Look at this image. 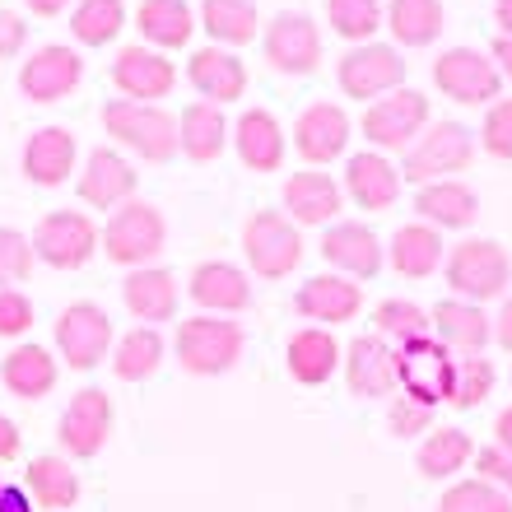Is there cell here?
Returning a JSON list of instances; mask_svg holds the SVG:
<instances>
[{"mask_svg": "<svg viewBox=\"0 0 512 512\" xmlns=\"http://www.w3.org/2000/svg\"><path fill=\"white\" fill-rule=\"evenodd\" d=\"M80 80H84L80 52H70L61 42L38 47V52L24 61V70H19V89H24L33 103H61L66 94H75Z\"/></svg>", "mask_w": 512, "mask_h": 512, "instance_id": "cell-16", "label": "cell"}, {"mask_svg": "<svg viewBox=\"0 0 512 512\" xmlns=\"http://www.w3.org/2000/svg\"><path fill=\"white\" fill-rule=\"evenodd\" d=\"M33 326V303L19 289H0V336H24Z\"/></svg>", "mask_w": 512, "mask_h": 512, "instance_id": "cell-49", "label": "cell"}, {"mask_svg": "<svg viewBox=\"0 0 512 512\" xmlns=\"http://www.w3.org/2000/svg\"><path fill=\"white\" fill-rule=\"evenodd\" d=\"M187 294L196 308H205L210 317H229V312H243L252 303V284L238 266L229 261H201V266L191 270L187 280Z\"/></svg>", "mask_w": 512, "mask_h": 512, "instance_id": "cell-22", "label": "cell"}, {"mask_svg": "<svg viewBox=\"0 0 512 512\" xmlns=\"http://www.w3.org/2000/svg\"><path fill=\"white\" fill-rule=\"evenodd\" d=\"M56 378H61V368H56V359L42 345H14L5 354V364H0V382L19 401H42L56 387Z\"/></svg>", "mask_w": 512, "mask_h": 512, "instance_id": "cell-32", "label": "cell"}, {"mask_svg": "<svg viewBox=\"0 0 512 512\" xmlns=\"http://www.w3.org/2000/svg\"><path fill=\"white\" fill-rule=\"evenodd\" d=\"M350 145V112L340 103H312L294 122V149L308 163H331Z\"/></svg>", "mask_w": 512, "mask_h": 512, "instance_id": "cell-20", "label": "cell"}, {"mask_svg": "<svg viewBox=\"0 0 512 512\" xmlns=\"http://www.w3.org/2000/svg\"><path fill=\"white\" fill-rule=\"evenodd\" d=\"M494 447H503V452L512 457V405L503 410L499 419H494Z\"/></svg>", "mask_w": 512, "mask_h": 512, "instance_id": "cell-54", "label": "cell"}, {"mask_svg": "<svg viewBox=\"0 0 512 512\" xmlns=\"http://www.w3.org/2000/svg\"><path fill=\"white\" fill-rule=\"evenodd\" d=\"M433 84L443 89L452 103H466V108H480V103H494L503 89V75L494 66V56L475 52V47H452L433 61Z\"/></svg>", "mask_w": 512, "mask_h": 512, "instance_id": "cell-9", "label": "cell"}, {"mask_svg": "<svg viewBox=\"0 0 512 512\" xmlns=\"http://www.w3.org/2000/svg\"><path fill=\"white\" fill-rule=\"evenodd\" d=\"M480 145L494 154V159H508L512 163V98L494 103L485 117V131H480Z\"/></svg>", "mask_w": 512, "mask_h": 512, "instance_id": "cell-48", "label": "cell"}, {"mask_svg": "<svg viewBox=\"0 0 512 512\" xmlns=\"http://www.w3.org/2000/svg\"><path fill=\"white\" fill-rule=\"evenodd\" d=\"M24 5H28L33 14H42V19H56V14L66 10L70 0H24Z\"/></svg>", "mask_w": 512, "mask_h": 512, "instance_id": "cell-57", "label": "cell"}, {"mask_svg": "<svg viewBox=\"0 0 512 512\" xmlns=\"http://www.w3.org/2000/svg\"><path fill=\"white\" fill-rule=\"evenodd\" d=\"M233 145H238V159H243L252 173H275L284 163V131L266 108H247L243 117H238Z\"/></svg>", "mask_w": 512, "mask_h": 512, "instance_id": "cell-30", "label": "cell"}, {"mask_svg": "<svg viewBox=\"0 0 512 512\" xmlns=\"http://www.w3.org/2000/svg\"><path fill=\"white\" fill-rule=\"evenodd\" d=\"M340 89H345V98H387L396 94L405 84V61L396 47H387V42H359V47H350V52L340 56Z\"/></svg>", "mask_w": 512, "mask_h": 512, "instance_id": "cell-10", "label": "cell"}, {"mask_svg": "<svg viewBox=\"0 0 512 512\" xmlns=\"http://www.w3.org/2000/svg\"><path fill=\"white\" fill-rule=\"evenodd\" d=\"M243 256L261 280L294 275L298 261H303V238H298L294 219L275 215V210H256L243 224Z\"/></svg>", "mask_w": 512, "mask_h": 512, "instance_id": "cell-7", "label": "cell"}, {"mask_svg": "<svg viewBox=\"0 0 512 512\" xmlns=\"http://www.w3.org/2000/svg\"><path fill=\"white\" fill-rule=\"evenodd\" d=\"M122 298L135 322H145V326L173 322L177 317V280H173V270H163V266L131 270L122 280Z\"/></svg>", "mask_w": 512, "mask_h": 512, "instance_id": "cell-28", "label": "cell"}, {"mask_svg": "<svg viewBox=\"0 0 512 512\" xmlns=\"http://www.w3.org/2000/svg\"><path fill=\"white\" fill-rule=\"evenodd\" d=\"M75 154H80V145L66 126H42L24 145V177L38 187H61L75 173Z\"/></svg>", "mask_w": 512, "mask_h": 512, "instance_id": "cell-26", "label": "cell"}, {"mask_svg": "<svg viewBox=\"0 0 512 512\" xmlns=\"http://www.w3.org/2000/svg\"><path fill=\"white\" fill-rule=\"evenodd\" d=\"M0 512H28L24 494L19 489H0Z\"/></svg>", "mask_w": 512, "mask_h": 512, "instance_id": "cell-58", "label": "cell"}, {"mask_svg": "<svg viewBox=\"0 0 512 512\" xmlns=\"http://www.w3.org/2000/svg\"><path fill=\"white\" fill-rule=\"evenodd\" d=\"M415 215L429 229H471L480 219V196L466 182L447 177V182H429L415 191Z\"/></svg>", "mask_w": 512, "mask_h": 512, "instance_id": "cell-27", "label": "cell"}, {"mask_svg": "<svg viewBox=\"0 0 512 512\" xmlns=\"http://www.w3.org/2000/svg\"><path fill=\"white\" fill-rule=\"evenodd\" d=\"M475 471H480V480L499 485L512 499V457L503 452V447H480V452H475Z\"/></svg>", "mask_w": 512, "mask_h": 512, "instance_id": "cell-50", "label": "cell"}, {"mask_svg": "<svg viewBox=\"0 0 512 512\" xmlns=\"http://www.w3.org/2000/svg\"><path fill=\"white\" fill-rule=\"evenodd\" d=\"M24 38H28L24 19H19L14 10H0V61H10V56L24 47Z\"/></svg>", "mask_w": 512, "mask_h": 512, "instance_id": "cell-51", "label": "cell"}, {"mask_svg": "<svg viewBox=\"0 0 512 512\" xmlns=\"http://www.w3.org/2000/svg\"><path fill=\"white\" fill-rule=\"evenodd\" d=\"M494 396V364L485 354H466L457 359V382H452V405L457 410H475Z\"/></svg>", "mask_w": 512, "mask_h": 512, "instance_id": "cell-44", "label": "cell"}, {"mask_svg": "<svg viewBox=\"0 0 512 512\" xmlns=\"http://www.w3.org/2000/svg\"><path fill=\"white\" fill-rule=\"evenodd\" d=\"M387 424L396 438H415V433H429L433 429V405L415 401V396H396L387 410Z\"/></svg>", "mask_w": 512, "mask_h": 512, "instance_id": "cell-47", "label": "cell"}, {"mask_svg": "<svg viewBox=\"0 0 512 512\" xmlns=\"http://www.w3.org/2000/svg\"><path fill=\"white\" fill-rule=\"evenodd\" d=\"M135 28H140L145 47H154V52H173V47H187L191 42V33H196V14H191L187 0H140Z\"/></svg>", "mask_w": 512, "mask_h": 512, "instance_id": "cell-31", "label": "cell"}, {"mask_svg": "<svg viewBox=\"0 0 512 512\" xmlns=\"http://www.w3.org/2000/svg\"><path fill=\"white\" fill-rule=\"evenodd\" d=\"M33 270V238L19 229H0V284H19Z\"/></svg>", "mask_w": 512, "mask_h": 512, "instance_id": "cell-46", "label": "cell"}, {"mask_svg": "<svg viewBox=\"0 0 512 512\" xmlns=\"http://www.w3.org/2000/svg\"><path fill=\"white\" fill-rule=\"evenodd\" d=\"M112 433V396L103 387H84L70 396L66 415H61V447H66L70 457H98L103 443H108Z\"/></svg>", "mask_w": 512, "mask_h": 512, "instance_id": "cell-14", "label": "cell"}, {"mask_svg": "<svg viewBox=\"0 0 512 512\" xmlns=\"http://www.w3.org/2000/svg\"><path fill=\"white\" fill-rule=\"evenodd\" d=\"M103 126L117 145L140 154L145 163H168L182 154V135H177V117L159 108V103H131V98H112L103 108Z\"/></svg>", "mask_w": 512, "mask_h": 512, "instance_id": "cell-1", "label": "cell"}, {"mask_svg": "<svg viewBox=\"0 0 512 512\" xmlns=\"http://www.w3.org/2000/svg\"><path fill=\"white\" fill-rule=\"evenodd\" d=\"M322 256H326V266L340 270L345 280H373V275L382 270L378 233L368 229V224H354V219H340V224L326 229Z\"/></svg>", "mask_w": 512, "mask_h": 512, "instance_id": "cell-18", "label": "cell"}, {"mask_svg": "<svg viewBox=\"0 0 512 512\" xmlns=\"http://www.w3.org/2000/svg\"><path fill=\"white\" fill-rule=\"evenodd\" d=\"M28 489H33V499L42 508L61 512V508H75V499H80V475H75L70 457H33Z\"/></svg>", "mask_w": 512, "mask_h": 512, "instance_id": "cell-40", "label": "cell"}, {"mask_svg": "<svg viewBox=\"0 0 512 512\" xmlns=\"http://www.w3.org/2000/svg\"><path fill=\"white\" fill-rule=\"evenodd\" d=\"M326 19L340 38H350L359 47V42H373L387 10H382V0H326Z\"/></svg>", "mask_w": 512, "mask_h": 512, "instance_id": "cell-43", "label": "cell"}, {"mask_svg": "<svg viewBox=\"0 0 512 512\" xmlns=\"http://www.w3.org/2000/svg\"><path fill=\"white\" fill-rule=\"evenodd\" d=\"M340 364H345L350 391L364 396V401H378V396H391V391L401 387V378H396V350L382 336H354L345 345Z\"/></svg>", "mask_w": 512, "mask_h": 512, "instance_id": "cell-17", "label": "cell"}, {"mask_svg": "<svg viewBox=\"0 0 512 512\" xmlns=\"http://www.w3.org/2000/svg\"><path fill=\"white\" fill-rule=\"evenodd\" d=\"M387 256L401 280H429L433 270L443 266V233L429 229V224H405V229L391 233Z\"/></svg>", "mask_w": 512, "mask_h": 512, "instance_id": "cell-33", "label": "cell"}, {"mask_svg": "<svg viewBox=\"0 0 512 512\" xmlns=\"http://www.w3.org/2000/svg\"><path fill=\"white\" fill-rule=\"evenodd\" d=\"M494 340H499L503 350H512V298L499 308V317H494Z\"/></svg>", "mask_w": 512, "mask_h": 512, "instance_id": "cell-53", "label": "cell"}, {"mask_svg": "<svg viewBox=\"0 0 512 512\" xmlns=\"http://www.w3.org/2000/svg\"><path fill=\"white\" fill-rule=\"evenodd\" d=\"M177 135H182V154L191 163H215L229 145V122H224V108L215 103H191L177 122Z\"/></svg>", "mask_w": 512, "mask_h": 512, "instance_id": "cell-35", "label": "cell"}, {"mask_svg": "<svg viewBox=\"0 0 512 512\" xmlns=\"http://www.w3.org/2000/svg\"><path fill=\"white\" fill-rule=\"evenodd\" d=\"M98 243H103V252H108L117 266L140 270L163 252V243H168V224H163V215L149 201H126L122 210L108 219V229H103Z\"/></svg>", "mask_w": 512, "mask_h": 512, "instance_id": "cell-6", "label": "cell"}, {"mask_svg": "<svg viewBox=\"0 0 512 512\" xmlns=\"http://www.w3.org/2000/svg\"><path fill=\"white\" fill-rule=\"evenodd\" d=\"M187 80L196 84L201 103H215V108L238 103V98L247 94V66L229 52V47H215V42H210V47H201V52H191Z\"/></svg>", "mask_w": 512, "mask_h": 512, "instance_id": "cell-19", "label": "cell"}, {"mask_svg": "<svg viewBox=\"0 0 512 512\" xmlns=\"http://www.w3.org/2000/svg\"><path fill=\"white\" fill-rule=\"evenodd\" d=\"M466 461H475V443L466 429H438L424 438L419 447V475H429V480H452L457 471H466Z\"/></svg>", "mask_w": 512, "mask_h": 512, "instance_id": "cell-39", "label": "cell"}, {"mask_svg": "<svg viewBox=\"0 0 512 512\" xmlns=\"http://www.w3.org/2000/svg\"><path fill=\"white\" fill-rule=\"evenodd\" d=\"M284 210L294 224H326L345 210V187L331 182L326 173H294L284 182Z\"/></svg>", "mask_w": 512, "mask_h": 512, "instance_id": "cell-29", "label": "cell"}, {"mask_svg": "<svg viewBox=\"0 0 512 512\" xmlns=\"http://www.w3.org/2000/svg\"><path fill=\"white\" fill-rule=\"evenodd\" d=\"M396 378H401V396H415L424 405L452 401V382H457V359L447 354L443 340H415L396 350Z\"/></svg>", "mask_w": 512, "mask_h": 512, "instance_id": "cell-8", "label": "cell"}, {"mask_svg": "<svg viewBox=\"0 0 512 512\" xmlns=\"http://www.w3.org/2000/svg\"><path fill=\"white\" fill-rule=\"evenodd\" d=\"M438 512H512V499L489 480H461L443 494Z\"/></svg>", "mask_w": 512, "mask_h": 512, "instance_id": "cell-45", "label": "cell"}, {"mask_svg": "<svg viewBox=\"0 0 512 512\" xmlns=\"http://www.w3.org/2000/svg\"><path fill=\"white\" fill-rule=\"evenodd\" d=\"M112 84H117L131 103H159V98L173 94L177 66L163 52L135 42V47H122L117 61H112Z\"/></svg>", "mask_w": 512, "mask_h": 512, "instance_id": "cell-15", "label": "cell"}, {"mask_svg": "<svg viewBox=\"0 0 512 512\" xmlns=\"http://www.w3.org/2000/svg\"><path fill=\"white\" fill-rule=\"evenodd\" d=\"M475 159V135L461 122H433L424 126L415 145L405 149V182L415 187H429V182H447L452 173L471 168Z\"/></svg>", "mask_w": 512, "mask_h": 512, "instance_id": "cell-4", "label": "cell"}, {"mask_svg": "<svg viewBox=\"0 0 512 512\" xmlns=\"http://www.w3.org/2000/svg\"><path fill=\"white\" fill-rule=\"evenodd\" d=\"M94 252H98V229L94 219L80 215V210H56L33 229V256L47 261L52 270H80Z\"/></svg>", "mask_w": 512, "mask_h": 512, "instance_id": "cell-12", "label": "cell"}, {"mask_svg": "<svg viewBox=\"0 0 512 512\" xmlns=\"http://www.w3.org/2000/svg\"><path fill=\"white\" fill-rule=\"evenodd\" d=\"M177 364L196 373V378H219V373H229L238 359H243V326L229 322V317H187V322L177 326Z\"/></svg>", "mask_w": 512, "mask_h": 512, "instance_id": "cell-2", "label": "cell"}, {"mask_svg": "<svg viewBox=\"0 0 512 512\" xmlns=\"http://www.w3.org/2000/svg\"><path fill=\"white\" fill-rule=\"evenodd\" d=\"M512 284V261L499 243L489 238H466L447 256V289L461 303H489Z\"/></svg>", "mask_w": 512, "mask_h": 512, "instance_id": "cell-3", "label": "cell"}, {"mask_svg": "<svg viewBox=\"0 0 512 512\" xmlns=\"http://www.w3.org/2000/svg\"><path fill=\"white\" fill-rule=\"evenodd\" d=\"M433 322V340H443L447 350L457 354H485V345L494 340V317H485L480 303H461V298H447L429 312Z\"/></svg>", "mask_w": 512, "mask_h": 512, "instance_id": "cell-25", "label": "cell"}, {"mask_svg": "<svg viewBox=\"0 0 512 512\" xmlns=\"http://www.w3.org/2000/svg\"><path fill=\"white\" fill-rule=\"evenodd\" d=\"M112 345V317L98 303H70L56 317V350L70 368H94L108 359Z\"/></svg>", "mask_w": 512, "mask_h": 512, "instance_id": "cell-13", "label": "cell"}, {"mask_svg": "<svg viewBox=\"0 0 512 512\" xmlns=\"http://www.w3.org/2000/svg\"><path fill=\"white\" fill-rule=\"evenodd\" d=\"M382 24L401 47H429L443 33V0H391Z\"/></svg>", "mask_w": 512, "mask_h": 512, "instance_id": "cell-37", "label": "cell"}, {"mask_svg": "<svg viewBox=\"0 0 512 512\" xmlns=\"http://www.w3.org/2000/svg\"><path fill=\"white\" fill-rule=\"evenodd\" d=\"M494 24H499V38H512V0H494Z\"/></svg>", "mask_w": 512, "mask_h": 512, "instance_id": "cell-56", "label": "cell"}, {"mask_svg": "<svg viewBox=\"0 0 512 512\" xmlns=\"http://www.w3.org/2000/svg\"><path fill=\"white\" fill-rule=\"evenodd\" d=\"M122 28H126L122 0H80L75 14H70V33H75L84 47H108Z\"/></svg>", "mask_w": 512, "mask_h": 512, "instance_id": "cell-41", "label": "cell"}, {"mask_svg": "<svg viewBox=\"0 0 512 512\" xmlns=\"http://www.w3.org/2000/svg\"><path fill=\"white\" fill-rule=\"evenodd\" d=\"M14 457H19V429H14V419L0 415V466Z\"/></svg>", "mask_w": 512, "mask_h": 512, "instance_id": "cell-52", "label": "cell"}, {"mask_svg": "<svg viewBox=\"0 0 512 512\" xmlns=\"http://www.w3.org/2000/svg\"><path fill=\"white\" fill-rule=\"evenodd\" d=\"M489 56H494V66H499V75H503V80H512V38H499V42H494V52H489Z\"/></svg>", "mask_w": 512, "mask_h": 512, "instance_id": "cell-55", "label": "cell"}, {"mask_svg": "<svg viewBox=\"0 0 512 512\" xmlns=\"http://www.w3.org/2000/svg\"><path fill=\"white\" fill-rule=\"evenodd\" d=\"M340 359H345V350L336 345V336H331L326 326H308V331H298V336L289 340V373H294V382H303V387H322L340 368Z\"/></svg>", "mask_w": 512, "mask_h": 512, "instance_id": "cell-34", "label": "cell"}, {"mask_svg": "<svg viewBox=\"0 0 512 512\" xmlns=\"http://www.w3.org/2000/svg\"><path fill=\"white\" fill-rule=\"evenodd\" d=\"M135 196V168L117 149H94L80 173V201L94 210H122Z\"/></svg>", "mask_w": 512, "mask_h": 512, "instance_id": "cell-23", "label": "cell"}, {"mask_svg": "<svg viewBox=\"0 0 512 512\" xmlns=\"http://www.w3.org/2000/svg\"><path fill=\"white\" fill-rule=\"evenodd\" d=\"M373 322H378L382 340H401V345H415V340L433 336L429 312L419 308V303H410V298H387V303H378Z\"/></svg>", "mask_w": 512, "mask_h": 512, "instance_id": "cell-42", "label": "cell"}, {"mask_svg": "<svg viewBox=\"0 0 512 512\" xmlns=\"http://www.w3.org/2000/svg\"><path fill=\"white\" fill-rule=\"evenodd\" d=\"M364 140L378 154H405V149L415 145L424 126H429V98L419 94V89H396V94L378 98V103H368L364 112Z\"/></svg>", "mask_w": 512, "mask_h": 512, "instance_id": "cell-5", "label": "cell"}, {"mask_svg": "<svg viewBox=\"0 0 512 512\" xmlns=\"http://www.w3.org/2000/svg\"><path fill=\"white\" fill-rule=\"evenodd\" d=\"M201 28L215 38V47H247L256 42V5L252 0H201Z\"/></svg>", "mask_w": 512, "mask_h": 512, "instance_id": "cell-36", "label": "cell"}, {"mask_svg": "<svg viewBox=\"0 0 512 512\" xmlns=\"http://www.w3.org/2000/svg\"><path fill=\"white\" fill-rule=\"evenodd\" d=\"M345 196L359 210H391L401 201V168L378 149H364L345 163Z\"/></svg>", "mask_w": 512, "mask_h": 512, "instance_id": "cell-21", "label": "cell"}, {"mask_svg": "<svg viewBox=\"0 0 512 512\" xmlns=\"http://www.w3.org/2000/svg\"><path fill=\"white\" fill-rule=\"evenodd\" d=\"M261 52H266L270 70H280V75H312L317 61H322V33L312 24L308 14H294L284 10L275 14L261 33Z\"/></svg>", "mask_w": 512, "mask_h": 512, "instance_id": "cell-11", "label": "cell"}, {"mask_svg": "<svg viewBox=\"0 0 512 512\" xmlns=\"http://www.w3.org/2000/svg\"><path fill=\"white\" fill-rule=\"evenodd\" d=\"M294 308L303 312L308 322L340 326V322H354V317H359L364 294H359V284L345 280V275H312V280L298 289Z\"/></svg>", "mask_w": 512, "mask_h": 512, "instance_id": "cell-24", "label": "cell"}, {"mask_svg": "<svg viewBox=\"0 0 512 512\" xmlns=\"http://www.w3.org/2000/svg\"><path fill=\"white\" fill-rule=\"evenodd\" d=\"M163 336L159 326H135V331H126L122 340H117V350H112V373L122 382H145L159 373L163 364Z\"/></svg>", "mask_w": 512, "mask_h": 512, "instance_id": "cell-38", "label": "cell"}]
</instances>
